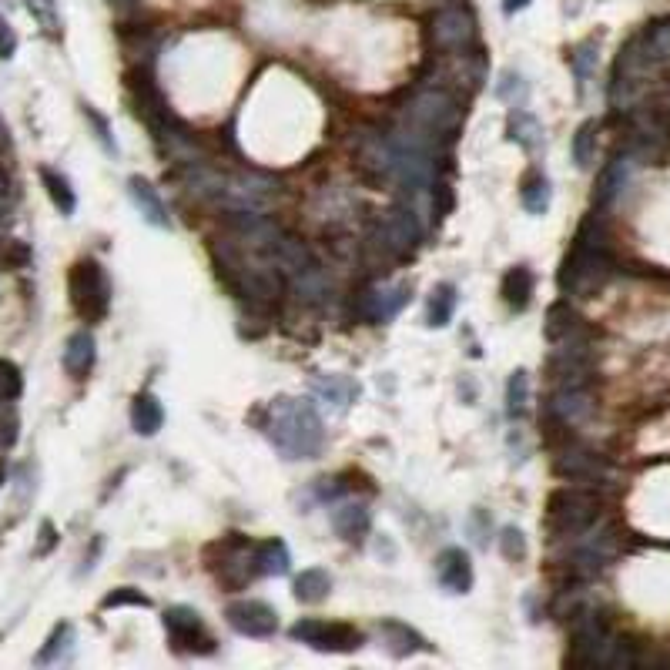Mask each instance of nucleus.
I'll return each mask as SVG.
<instances>
[{
  "label": "nucleus",
  "mask_w": 670,
  "mask_h": 670,
  "mask_svg": "<svg viewBox=\"0 0 670 670\" xmlns=\"http://www.w3.org/2000/svg\"><path fill=\"white\" fill-rule=\"evenodd\" d=\"M610 248H607V232L597 222V215H590L580 225L573 248L563 258L560 268V292L573 295V299H590L603 289V282L610 279Z\"/></svg>",
  "instance_id": "1"
},
{
  "label": "nucleus",
  "mask_w": 670,
  "mask_h": 670,
  "mask_svg": "<svg viewBox=\"0 0 670 670\" xmlns=\"http://www.w3.org/2000/svg\"><path fill=\"white\" fill-rule=\"evenodd\" d=\"M268 439L285 459H312L325 443V429L309 399L282 396L268 409Z\"/></svg>",
  "instance_id": "2"
},
{
  "label": "nucleus",
  "mask_w": 670,
  "mask_h": 670,
  "mask_svg": "<svg viewBox=\"0 0 670 670\" xmlns=\"http://www.w3.org/2000/svg\"><path fill=\"white\" fill-rule=\"evenodd\" d=\"M459 101L446 88H419L402 108V131L419 145H433L436 138H449L459 128Z\"/></svg>",
  "instance_id": "3"
},
{
  "label": "nucleus",
  "mask_w": 670,
  "mask_h": 670,
  "mask_svg": "<svg viewBox=\"0 0 670 670\" xmlns=\"http://www.w3.org/2000/svg\"><path fill=\"white\" fill-rule=\"evenodd\" d=\"M630 644L610 634V627L600 617H580L573 627V654H567V664L577 667H627L630 664Z\"/></svg>",
  "instance_id": "4"
},
{
  "label": "nucleus",
  "mask_w": 670,
  "mask_h": 670,
  "mask_svg": "<svg viewBox=\"0 0 670 670\" xmlns=\"http://www.w3.org/2000/svg\"><path fill=\"white\" fill-rule=\"evenodd\" d=\"M67 295H71V309L78 312L84 322H101L111 309V282L104 275L101 262L94 258H81L67 272Z\"/></svg>",
  "instance_id": "5"
},
{
  "label": "nucleus",
  "mask_w": 670,
  "mask_h": 670,
  "mask_svg": "<svg viewBox=\"0 0 670 670\" xmlns=\"http://www.w3.org/2000/svg\"><path fill=\"white\" fill-rule=\"evenodd\" d=\"M597 496L587 490H557L547 503V516H543V526L550 530L553 540L560 536H580L587 533L593 520H597Z\"/></svg>",
  "instance_id": "6"
},
{
  "label": "nucleus",
  "mask_w": 670,
  "mask_h": 670,
  "mask_svg": "<svg viewBox=\"0 0 670 670\" xmlns=\"http://www.w3.org/2000/svg\"><path fill=\"white\" fill-rule=\"evenodd\" d=\"M289 637L312 650H322V654H352V650L362 647V634L356 627L325 624V620H315V617H305L299 624H292Z\"/></svg>",
  "instance_id": "7"
},
{
  "label": "nucleus",
  "mask_w": 670,
  "mask_h": 670,
  "mask_svg": "<svg viewBox=\"0 0 670 670\" xmlns=\"http://www.w3.org/2000/svg\"><path fill=\"white\" fill-rule=\"evenodd\" d=\"M225 620H228V627H232L235 634L255 637V640H265V637H272L275 630H279V617H275V610L268 607L265 600H235V603H228Z\"/></svg>",
  "instance_id": "8"
},
{
  "label": "nucleus",
  "mask_w": 670,
  "mask_h": 670,
  "mask_svg": "<svg viewBox=\"0 0 670 670\" xmlns=\"http://www.w3.org/2000/svg\"><path fill=\"white\" fill-rule=\"evenodd\" d=\"M476 41V21L466 7H446L433 17V44L439 51H469Z\"/></svg>",
  "instance_id": "9"
},
{
  "label": "nucleus",
  "mask_w": 670,
  "mask_h": 670,
  "mask_svg": "<svg viewBox=\"0 0 670 670\" xmlns=\"http://www.w3.org/2000/svg\"><path fill=\"white\" fill-rule=\"evenodd\" d=\"M419 218L413 208H389L379 222V242L389 248L392 255H409L419 245Z\"/></svg>",
  "instance_id": "10"
},
{
  "label": "nucleus",
  "mask_w": 670,
  "mask_h": 670,
  "mask_svg": "<svg viewBox=\"0 0 670 670\" xmlns=\"http://www.w3.org/2000/svg\"><path fill=\"white\" fill-rule=\"evenodd\" d=\"M436 580L449 593H469L473 590V563L469 553L459 547H446L436 557Z\"/></svg>",
  "instance_id": "11"
},
{
  "label": "nucleus",
  "mask_w": 670,
  "mask_h": 670,
  "mask_svg": "<svg viewBox=\"0 0 670 670\" xmlns=\"http://www.w3.org/2000/svg\"><path fill=\"white\" fill-rule=\"evenodd\" d=\"M165 630H168L171 644H175L178 650H198V644H212L208 634H205L201 617L188 607H171L165 614Z\"/></svg>",
  "instance_id": "12"
},
{
  "label": "nucleus",
  "mask_w": 670,
  "mask_h": 670,
  "mask_svg": "<svg viewBox=\"0 0 670 670\" xmlns=\"http://www.w3.org/2000/svg\"><path fill=\"white\" fill-rule=\"evenodd\" d=\"M406 302H409V285H382V289H372L362 295L359 315L369 322H389L392 315L402 312Z\"/></svg>",
  "instance_id": "13"
},
{
  "label": "nucleus",
  "mask_w": 670,
  "mask_h": 670,
  "mask_svg": "<svg viewBox=\"0 0 670 670\" xmlns=\"http://www.w3.org/2000/svg\"><path fill=\"white\" fill-rule=\"evenodd\" d=\"M630 175H634V155H617L607 168L600 171L597 188H593V205H614L620 191L627 188Z\"/></svg>",
  "instance_id": "14"
},
{
  "label": "nucleus",
  "mask_w": 670,
  "mask_h": 670,
  "mask_svg": "<svg viewBox=\"0 0 670 670\" xmlns=\"http://www.w3.org/2000/svg\"><path fill=\"white\" fill-rule=\"evenodd\" d=\"M128 195H131L134 208H138L141 218H145L148 225H155V228H168V225H171L165 201H161L158 191L151 188V181H148V178H138V175H134V178L128 181Z\"/></svg>",
  "instance_id": "15"
},
{
  "label": "nucleus",
  "mask_w": 670,
  "mask_h": 670,
  "mask_svg": "<svg viewBox=\"0 0 670 670\" xmlns=\"http://www.w3.org/2000/svg\"><path fill=\"white\" fill-rule=\"evenodd\" d=\"M315 396H319L325 406H332L335 413H346V409L352 406V402L359 399V386L352 382L349 376H315L312 382Z\"/></svg>",
  "instance_id": "16"
},
{
  "label": "nucleus",
  "mask_w": 670,
  "mask_h": 670,
  "mask_svg": "<svg viewBox=\"0 0 670 670\" xmlns=\"http://www.w3.org/2000/svg\"><path fill=\"white\" fill-rule=\"evenodd\" d=\"M94 359H98V346H94V335L88 329L74 332L64 346V369L71 372L74 379H84L94 369Z\"/></svg>",
  "instance_id": "17"
},
{
  "label": "nucleus",
  "mask_w": 670,
  "mask_h": 670,
  "mask_svg": "<svg viewBox=\"0 0 670 670\" xmlns=\"http://www.w3.org/2000/svg\"><path fill=\"white\" fill-rule=\"evenodd\" d=\"M332 526L342 540L362 543V536H366L369 526H372V516L362 503H342V506H335L332 510Z\"/></svg>",
  "instance_id": "18"
},
{
  "label": "nucleus",
  "mask_w": 670,
  "mask_h": 670,
  "mask_svg": "<svg viewBox=\"0 0 670 670\" xmlns=\"http://www.w3.org/2000/svg\"><path fill=\"white\" fill-rule=\"evenodd\" d=\"M547 339L553 346H570V342H583V325L580 315L570 305H553L547 315Z\"/></svg>",
  "instance_id": "19"
},
{
  "label": "nucleus",
  "mask_w": 670,
  "mask_h": 670,
  "mask_svg": "<svg viewBox=\"0 0 670 670\" xmlns=\"http://www.w3.org/2000/svg\"><path fill=\"white\" fill-rule=\"evenodd\" d=\"M379 637L382 644L392 657H409V654H419V650H429L426 640L416 634L413 627L399 624V620H386V624H379Z\"/></svg>",
  "instance_id": "20"
},
{
  "label": "nucleus",
  "mask_w": 670,
  "mask_h": 670,
  "mask_svg": "<svg viewBox=\"0 0 670 670\" xmlns=\"http://www.w3.org/2000/svg\"><path fill=\"white\" fill-rule=\"evenodd\" d=\"M506 131H510V141H516L523 151H530V155H536V151L543 148V124L536 121V114L516 108L510 111V121H506Z\"/></svg>",
  "instance_id": "21"
},
{
  "label": "nucleus",
  "mask_w": 670,
  "mask_h": 670,
  "mask_svg": "<svg viewBox=\"0 0 670 670\" xmlns=\"http://www.w3.org/2000/svg\"><path fill=\"white\" fill-rule=\"evenodd\" d=\"M640 44V54H644V61L654 67V64H670V17H660L647 27L644 34L637 37Z\"/></svg>",
  "instance_id": "22"
},
{
  "label": "nucleus",
  "mask_w": 670,
  "mask_h": 670,
  "mask_svg": "<svg viewBox=\"0 0 670 670\" xmlns=\"http://www.w3.org/2000/svg\"><path fill=\"white\" fill-rule=\"evenodd\" d=\"M161 423H165V409L151 392H138L131 402V426L138 436H155Z\"/></svg>",
  "instance_id": "23"
},
{
  "label": "nucleus",
  "mask_w": 670,
  "mask_h": 670,
  "mask_svg": "<svg viewBox=\"0 0 670 670\" xmlns=\"http://www.w3.org/2000/svg\"><path fill=\"white\" fill-rule=\"evenodd\" d=\"M503 302L510 305V309L523 312L526 305H530V295H533V272L526 265H513L510 272L503 275Z\"/></svg>",
  "instance_id": "24"
},
{
  "label": "nucleus",
  "mask_w": 670,
  "mask_h": 670,
  "mask_svg": "<svg viewBox=\"0 0 670 670\" xmlns=\"http://www.w3.org/2000/svg\"><path fill=\"white\" fill-rule=\"evenodd\" d=\"M292 567L289 547L282 540H265L255 547V570L265 573V577H285Z\"/></svg>",
  "instance_id": "25"
},
{
  "label": "nucleus",
  "mask_w": 670,
  "mask_h": 670,
  "mask_svg": "<svg viewBox=\"0 0 670 670\" xmlns=\"http://www.w3.org/2000/svg\"><path fill=\"white\" fill-rule=\"evenodd\" d=\"M456 285L449 282H439L433 292H429V302H426V325H433V329H443V325H449V319H453L456 312Z\"/></svg>",
  "instance_id": "26"
},
{
  "label": "nucleus",
  "mask_w": 670,
  "mask_h": 670,
  "mask_svg": "<svg viewBox=\"0 0 670 670\" xmlns=\"http://www.w3.org/2000/svg\"><path fill=\"white\" fill-rule=\"evenodd\" d=\"M520 198H523V208L530 215H547L550 198H553L547 175H543V171H526V178L520 185Z\"/></svg>",
  "instance_id": "27"
},
{
  "label": "nucleus",
  "mask_w": 670,
  "mask_h": 670,
  "mask_svg": "<svg viewBox=\"0 0 670 670\" xmlns=\"http://www.w3.org/2000/svg\"><path fill=\"white\" fill-rule=\"evenodd\" d=\"M41 181H44V191H47V198L54 201V208L61 215H74V208H78V195H74V188H71V181H67L61 171H54V168H41Z\"/></svg>",
  "instance_id": "28"
},
{
  "label": "nucleus",
  "mask_w": 670,
  "mask_h": 670,
  "mask_svg": "<svg viewBox=\"0 0 670 670\" xmlns=\"http://www.w3.org/2000/svg\"><path fill=\"white\" fill-rule=\"evenodd\" d=\"M600 469V456L587 453V449H570L557 459V473L570 476V480H593V476H600Z\"/></svg>",
  "instance_id": "29"
},
{
  "label": "nucleus",
  "mask_w": 670,
  "mask_h": 670,
  "mask_svg": "<svg viewBox=\"0 0 670 670\" xmlns=\"http://www.w3.org/2000/svg\"><path fill=\"white\" fill-rule=\"evenodd\" d=\"M332 593V577L319 567H309L295 577V600L302 603H322Z\"/></svg>",
  "instance_id": "30"
},
{
  "label": "nucleus",
  "mask_w": 670,
  "mask_h": 670,
  "mask_svg": "<svg viewBox=\"0 0 670 670\" xmlns=\"http://www.w3.org/2000/svg\"><path fill=\"white\" fill-rule=\"evenodd\" d=\"M597 61H600V44L597 41H583L570 51V67H573V74H577L580 91L587 88V81L593 78V71H597Z\"/></svg>",
  "instance_id": "31"
},
{
  "label": "nucleus",
  "mask_w": 670,
  "mask_h": 670,
  "mask_svg": "<svg viewBox=\"0 0 670 670\" xmlns=\"http://www.w3.org/2000/svg\"><path fill=\"white\" fill-rule=\"evenodd\" d=\"M597 158V121H583L573 134V161L577 168H590Z\"/></svg>",
  "instance_id": "32"
},
{
  "label": "nucleus",
  "mask_w": 670,
  "mask_h": 670,
  "mask_svg": "<svg viewBox=\"0 0 670 670\" xmlns=\"http://www.w3.org/2000/svg\"><path fill=\"white\" fill-rule=\"evenodd\" d=\"M71 644H74V630H71V624H57L54 627V634L47 637V644H44V650L37 654V664H57V660H64V654L71 650Z\"/></svg>",
  "instance_id": "33"
},
{
  "label": "nucleus",
  "mask_w": 670,
  "mask_h": 670,
  "mask_svg": "<svg viewBox=\"0 0 670 670\" xmlns=\"http://www.w3.org/2000/svg\"><path fill=\"white\" fill-rule=\"evenodd\" d=\"M526 402H530V376L523 369H516L510 382H506V413L510 416H523Z\"/></svg>",
  "instance_id": "34"
},
{
  "label": "nucleus",
  "mask_w": 670,
  "mask_h": 670,
  "mask_svg": "<svg viewBox=\"0 0 670 670\" xmlns=\"http://www.w3.org/2000/svg\"><path fill=\"white\" fill-rule=\"evenodd\" d=\"M24 4L47 34H61V11H57V0H24Z\"/></svg>",
  "instance_id": "35"
},
{
  "label": "nucleus",
  "mask_w": 670,
  "mask_h": 670,
  "mask_svg": "<svg viewBox=\"0 0 670 670\" xmlns=\"http://www.w3.org/2000/svg\"><path fill=\"white\" fill-rule=\"evenodd\" d=\"M526 91H530V88H526V81L516 71H503L500 74V84H496V98H500V101H510L513 108H520V104L526 101Z\"/></svg>",
  "instance_id": "36"
},
{
  "label": "nucleus",
  "mask_w": 670,
  "mask_h": 670,
  "mask_svg": "<svg viewBox=\"0 0 670 670\" xmlns=\"http://www.w3.org/2000/svg\"><path fill=\"white\" fill-rule=\"evenodd\" d=\"M81 111H84V118H88L91 128H94V138L101 141V148L108 151V155H118V145H114V134H111V124H108V118L94 111L91 104H81Z\"/></svg>",
  "instance_id": "37"
},
{
  "label": "nucleus",
  "mask_w": 670,
  "mask_h": 670,
  "mask_svg": "<svg viewBox=\"0 0 670 670\" xmlns=\"http://www.w3.org/2000/svg\"><path fill=\"white\" fill-rule=\"evenodd\" d=\"M21 392H24V376H21V369L14 366V362H7V359H0V399H21Z\"/></svg>",
  "instance_id": "38"
},
{
  "label": "nucleus",
  "mask_w": 670,
  "mask_h": 670,
  "mask_svg": "<svg viewBox=\"0 0 670 670\" xmlns=\"http://www.w3.org/2000/svg\"><path fill=\"white\" fill-rule=\"evenodd\" d=\"M17 413H14V402L11 399H0V449L11 446L17 439Z\"/></svg>",
  "instance_id": "39"
},
{
  "label": "nucleus",
  "mask_w": 670,
  "mask_h": 670,
  "mask_svg": "<svg viewBox=\"0 0 670 670\" xmlns=\"http://www.w3.org/2000/svg\"><path fill=\"white\" fill-rule=\"evenodd\" d=\"M500 550L506 560H523L526 557V536L523 530H516V526H506L503 536H500Z\"/></svg>",
  "instance_id": "40"
},
{
  "label": "nucleus",
  "mask_w": 670,
  "mask_h": 670,
  "mask_svg": "<svg viewBox=\"0 0 670 670\" xmlns=\"http://www.w3.org/2000/svg\"><path fill=\"white\" fill-rule=\"evenodd\" d=\"M124 603H134V607H151V600L145 597V593H141V590H131V587H121V590L108 593V597L101 600V607H104V610H111V607H124Z\"/></svg>",
  "instance_id": "41"
},
{
  "label": "nucleus",
  "mask_w": 670,
  "mask_h": 670,
  "mask_svg": "<svg viewBox=\"0 0 670 670\" xmlns=\"http://www.w3.org/2000/svg\"><path fill=\"white\" fill-rule=\"evenodd\" d=\"M14 54H17V34H14L11 21L0 14V61H11Z\"/></svg>",
  "instance_id": "42"
},
{
  "label": "nucleus",
  "mask_w": 670,
  "mask_h": 670,
  "mask_svg": "<svg viewBox=\"0 0 670 670\" xmlns=\"http://www.w3.org/2000/svg\"><path fill=\"white\" fill-rule=\"evenodd\" d=\"M11 222V181L0 171V228Z\"/></svg>",
  "instance_id": "43"
},
{
  "label": "nucleus",
  "mask_w": 670,
  "mask_h": 670,
  "mask_svg": "<svg viewBox=\"0 0 670 670\" xmlns=\"http://www.w3.org/2000/svg\"><path fill=\"white\" fill-rule=\"evenodd\" d=\"M41 536H44V540H41V547H37V550H34V553H37V557H44V553H47V550H51V547H54V543H57V530H54V526H51V523H44V526H41Z\"/></svg>",
  "instance_id": "44"
},
{
  "label": "nucleus",
  "mask_w": 670,
  "mask_h": 670,
  "mask_svg": "<svg viewBox=\"0 0 670 670\" xmlns=\"http://www.w3.org/2000/svg\"><path fill=\"white\" fill-rule=\"evenodd\" d=\"M526 7H530V0H503L506 14H520V11H526Z\"/></svg>",
  "instance_id": "45"
},
{
  "label": "nucleus",
  "mask_w": 670,
  "mask_h": 670,
  "mask_svg": "<svg viewBox=\"0 0 670 670\" xmlns=\"http://www.w3.org/2000/svg\"><path fill=\"white\" fill-rule=\"evenodd\" d=\"M4 151H11V134H7V124L0 118V155H4Z\"/></svg>",
  "instance_id": "46"
},
{
  "label": "nucleus",
  "mask_w": 670,
  "mask_h": 670,
  "mask_svg": "<svg viewBox=\"0 0 670 670\" xmlns=\"http://www.w3.org/2000/svg\"><path fill=\"white\" fill-rule=\"evenodd\" d=\"M111 4H114V7H134V4H138V0H111Z\"/></svg>",
  "instance_id": "47"
}]
</instances>
